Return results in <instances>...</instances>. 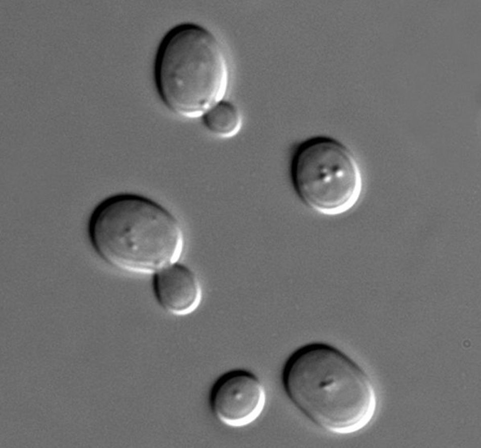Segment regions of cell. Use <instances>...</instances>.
<instances>
[{
    "mask_svg": "<svg viewBox=\"0 0 481 448\" xmlns=\"http://www.w3.org/2000/svg\"><path fill=\"white\" fill-rule=\"evenodd\" d=\"M282 380L295 406L329 432H356L374 414L376 394L368 375L348 355L328 343L311 342L295 350L285 364Z\"/></svg>",
    "mask_w": 481,
    "mask_h": 448,
    "instance_id": "1",
    "label": "cell"
},
{
    "mask_svg": "<svg viewBox=\"0 0 481 448\" xmlns=\"http://www.w3.org/2000/svg\"><path fill=\"white\" fill-rule=\"evenodd\" d=\"M90 243L105 263L127 273L153 275L179 261L182 226L167 209L146 197L113 195L100 202L88 222Z\"/></svg>",
    "mask_w": 481,
    "mask_h": 448,
    "instance_id": "2",
    "label": "cell"
},
{
    "mask_svg": "<svg viewBox=\"0 0 481 448\" xmlns=\"http://www.w3.org/2000/svg\"><path fill=\"white\" fill-rule=\"evenodd\" d=\"M158 96L175 114L194 119L224 100L229 70L223 48L207 28L184 23L171 29L158 48L154 65Z\"/></svg>",
    "mask_w": 481,
    "mask_h": 448,
    "instance_id": "3",
    "label": "cell"
},
{
    "mask_svg": "<svg viewBox=\"0 0 481 448\" xmlns=\"http://www.w3.org/2000/svg\"><path fill=\"white\" fill-rule=\"evenodd\" d=\"M290 173L302 202L323 215L346 212L361 196L363 179L358 162L348 148L333 138L315 136L297 144Z\"/></svg>",
    "mask_w": 481,
    "mask_h": 448,
    "instance_id": "4",
    "label": "cell"
},
{
    "mask_svg": "<svg viewBox=\"0 0 481 448\" xmlns=\"http://www.w3.org/2000/svg\"><path fill=\"white\" fill-rule=\"evenodd\" d=\"M265 390L253 374L243 370L230 371L215 383L210 394L212 410L224 424L234 427L254 422L263 411Z\"/></svg>",
    "mask_w": 481,
    "mask_h": 448,
    "instance_id": "5",
    "label": "cell"
},
{
    "mask_svg": "<svg viewBox=\"0 0 481 448\" xmlns=\"http://www.w3.org/2000/svg\"><path fill=\"white\" fill-rule=\"evenodd\" d=\"M152 290L160 307L177 316L188 315L198 306L202 295L195 272L179 261L152 275Z\"/></svg>",
    "mask_w": 481,
    "mask_h": 448,
    "instance_id": "6",
    "label": "cell"
},
{
    "mask_svg": "<svg viewBox=\"0 0 481 448\" xmlns=\"http://www.w3.org/2000/svg\"><path fill=\"white\" fill-rule=\"evenodd\" d=\"M212 133L223 138L235 136L241 129L242 117L239 109L224 100L210 109L201 118Z\"/></svg>",
    "mask_w": 481,
    "mask_h": 448,
    "instance_id": "7",
    "label": "cell"
}]
</instances>
